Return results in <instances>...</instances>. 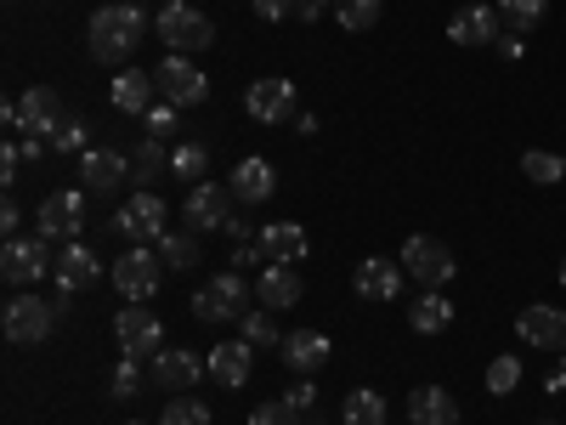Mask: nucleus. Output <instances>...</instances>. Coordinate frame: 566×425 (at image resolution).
<instances>
[{
    "label": "nucleus",
    "instance_id": "obj_18",
    "mask_svg": "<svg viewBox=\"0 0 566 425\" xmlns=\"http://www.w3.org/2000/svg\"><path fill=\"white\" fill-rule=\"evenodd\" d=\"M499 34H504L499 7H459L453 23H448V40H453V45H493Z\"/></svg>",
    "mask_w": 566,
    "mask_h": 425
},
{
    "label": "nucleus",
    "instance_id": "obj_9",
    "mask_svg": "<svg viewBox=\"0 0 566 425\" xmlns=\"http://www.w3.org/2000/svg\"><path fill=\"white\" fill-rule=\"evenodd\" d=\"M159 278H165L159 250L130 245L125 261H114V283H119V296H125V301H154V296H159Z\"/></svg>",
    "mask_w": 566,
    "mask_h": 425
},
{
    "label": "nucleus",
    "instance_id": "obj_25",
    "mask_svg": "<svg viewBox=\"0 0 566 425\" xmlns=\"http://www.w3.org/2000/svg\"><path fill=\"white\" fill-rule=\"evenodd\" d=\"M227 187H232V199H244V205H266L277 194V170L266 159H244L239 170H232Z\"/></svg>",
    "mask_w": 566,
    "mask_h": 425
},
{
    "label": "nucleus",
    "instance_id": "obj_52",
    "mask_svg": "<svg viewBox=\"0 0 566 425\" xmlns=\"http://www.w3.org/2000/svg\"><path fill=\"white\" fill-rule=\"evenodd\" d=\"M538 425H555V419H538Z\"/></svg>",
    "mask_w": 566,
    "mask_h": 425
},
{
    "label": "nucleus",
    "instance_id": "obj_38",
    "mask_svg": "<svg viewBox=\"0 0 566 425\" xmlns=\"http://www.w3.org/2000/svg\"><path fill=\"white\" fill-rule=\"evenodd\" d=\"M239 323H244V341H250V346H283V335L272 329V318H266V312H244Z\"/></svg>",
    "mask_w": 566,
    "mask_h": 425
},
{
    "label": "nucleus",
    "instance_id": "obj_14",
    "mask_svg": "<svg viewBox=\"0 0 566 425\" xmlns=\"http://www.w3.org/2000/svg\"><path fill=\"white\" fill-rule=\"evenodd\" d=\"M244 108H250V120H261V125H290V120H301L290 80H255V85L244 91Z\"/></svg>",
    "mask_w": 566,
    "mask_h": 425
},
{
    "label": "nucleus",
    "instance_id": "obj_11",
    "mask_svg": "<svg viewBox=\"0 0 566 425\" xmlns=\"http://www.w3.org/2000/svg\"><path fill=\"white\" fill-rule=\"evenodd\" d=\"M165 199L159 194H136V199H125V210L114 216V232L119 239H130V245H148V239H165Z\"/></svg>",
    "mask_w": 566,
    "mask_h": 425
},
{
    "label": "nucleus",
    "instance_id": "obj_34",
    "mask_svg": "<svg viewBox=\"0 0 566 425\" xmlns=\"http://www.w3.org/2000/svg\"><path fill=\"white\" fill-rule=\"evenodd\" d=\"M159 261L170 272H187L199 261V239H193V232H165V239H159Z\"/></svg>",
    "mask_w": 566,
    "mask_h": 425
},
{
    "label": "nucleus",
    "instance_id": "obj_48",
    "mask_svg": "<svg viewBox=\"0 0 566 425\" xmlns=\"http://www.w3.org/2000/svg\"><path fill=\"white\" fill-rule=\"evenodd\" d=\"M283 403H290V408H312V403H317V392H312V381H301L295 392H283Z\"/></svg>",
    "mask_w": 566,
    "mask_h": 425
},
{
    "label": "nucleus",
    "instance_id": "obj_49",
    "mask_svg": "<svg viewBox=\"0 0 566 425\" xmlns=\"http://www.w3.org/2000/svg\"><path fill=\"white\" fill-rule=\"evenodd\" d=\"M499 52L504 58H522V34H499Z\"/></svg>",
    "mask_w": 566,
    "mask_h": 425
},
{
    "label": "nucleus",
    "instance_id": "obj_4",
    "mask_svg": "<svg viewBox=\"0 0 566 425\" xmlns=\"http://www.w3.org/2000/svg\"><path fill=\"white\" fill-rule=\"evenodd\" d=\"M154 80H159V97L176 103V108H199V103L210 97L205 69H199V63H187L181 52H165V63L154 69Z\"/></svg>",
    "mask_w": 566,
    "mask_h": 425
},
{
    "label": "nucleus",
    "instance_id": "obj_33",
    "mask_svg": "<svg viewBox=\"0 0 566 425\" xmlns=\"http://www.w3.org/2000/svg\"><path fill=\"white\" fill-rule=\"evenodd\" d=\"M380 0H335V18H340V29L346 34H363V29H374L380 23Z\"/></svg>",
    "mask_w": 566,
    "mask_h": 425
},
{
    "label": "nucleus",
    "instance_id": "obj_45",
    "mask_svg": "<svg viewBox=\"0 0 566 425\" xmlns=\"http://www.w3.org/2000/svg\"><path fill=\"white\" fill-rule=\"evenodd\" d=\"M328 7H335V0H295V23H317Z\"/></svg>",
    "mask_w": 566,
    "mask_h": 425
},
{
    "label": "nucleus",
    "instance_id": "obj_42",
    "mask_svg": "<svg viewBox=\"0 0 566 425\" xmlns=\"http://www.w3.org/2000/svg\"><path fill=\"white\" fill-rule=\"evenodd\" d=\"M255 18H266V23H290V18H295V0H255Z\"/></svg>",
    "mask_w": 566,
    "mask_h": 425
},
{
    "label": "nucleus",
    "instance_id": "obj_27",
    "mask_svg": "<svg viewBox=\"0 0 566 425\" xmlns=\"http://www.w3.org/2000/svg\"><path fill=\"white\" fill-rule=\"evenodd\" d=\"M255 296H261V307L283 312V307H295V301L306 296V283H301V272H295V267H266V272H261V283H255Z\"/></svg>",
    "mask_w": 566,
    "mask_h": 425
},
{
    "label": "nucleus",
    "instance_id": "obj_37",
    "mask_svg": "<svg viewBox=\"0 0 566 425\" xmlns=\"http://www.w3.org/2000/svg\"><path fill=\"white\" fill-rule=\"evenodd\" d=\"M159 425H210V408H205L199 397L176 392V397L165 403V419H159Z\"/></svg>",
    "mask_w": 566,
    "mask_h": 425
},
{
    "label": "nucleus",
    "instance_id": "obj_54",
    "mask_svg": "<svg viewBox=\"0 0 566 425\" xmlns=\"http://www.w3.org/2000/svg\"><path fill=\"white\" fill-rule=\"evenodd\" d=\"M560 159H566V154H560Z\"/></svg>",
    "mask_w": 566,
    "mask_h": 425
},
{
    "label": "nucleus",
    "instance_id": "obj_12",
    "mask_svg": "<svg viewBox=\"0 0 566 425\" xmlns=\"http://www.w3.org/2000/svg\"><path fill=\"white\" fill-rule=\"evenodd\" d=\"M80 221H85V199L80 194H52L34 210V232H40V239H52V245H74Z\"/></svg>",
    "mask_w": 566,
    "mask_h": 425
},
{
    "label": "nucleus",
    "instance_id": "obj_1",
    "mask_svg": "<svg viewBox=\"0 0 566 425\" xmlns=\"http://www.w3.org/2000/svg\"><path fill=\"white\" fill-rule=\"evenodd\" d=\"M142 40H148V18H142V7H97L91 23H85V52L97 63H114V69H130Z\"/></svg>",
    "mask_w": 566,
    "mask_h": 425
},
{
    "label": "nucleus",
    "instance_id": "obj_44",
    "mask_svg": "<svg viewBox=\"0 0 566 425\" xmlns=\"http://www.w3.org/2000/svg\"><path fill=\"white\" fill-rule=\"evenodd\" d=\"M255 261H266V256H261V239H244L239 250H232V272H244V267H255Z\"/></svg>",
    "mask_w": 566,
    "mask_h": 425
},
{
    "label": "nucleus",
    "instance_id": "obj_46",
    "mask_svg": "<svg viewBox=\"0 0 566 425\" xmlns=\"http://www.w3.org/2000/svg\"><path fill=\"white\" fill-rule=\"evenodd\" d=\"M18 165H23V148H18V142H7V148H0V176L18 182Z\"/></svg>",
    "mask_w": 566,
    "mask_h": 425
},
{
    "label": "nucleus",
    "instance_id": "obj_5",
    "mask_svg": "<svg viewBox=\"0 0 566 425\" xmlns=\"http://www.w3.org/2000/svg\"><path fill=\"white\" fill-rule=\"evenodd\" d=\"M402 272L413 283H424V290H442V283L453 278V250L442 239H431V232H413V239L402 245Z\"/></svg>",
    "mask_w": 566,
    "mask_h": 425
},
{
    "label": "nucleus",
    "instance_id": "obj_53",
    "mask_svg": "<svg viewBox=\"0 0 566 425\" xmlns=\"http://www.w3.org/2000/svg\"><path fill=\"white\" fill-rule=\"evenodd\" d=\"M130 425H142V419H130Z\"/></svg>",
    "mask_w": 566,
    "mask_h": 425
},
{
    "label": "nucleus",
    "instance_id": "obj_50",
    "mask_svg": "<svg viewBox=\"0 0 566 425\" xmlns=\"http://www.w3.org/2000/svg\"><path fill=\"white\" fill-rule=\"evenodd\" d=\"M560 283H566V261H560Z\"/></svg>",
    "mask_w": 566,
    "mask_h": 425
},
{
    "label": "nucleus",
    "instance_id": "obj_30",
    "mask_svg": "<svg viewBox=\"0 0 566 425\" xmlns=\"http://www.w3.org/2000/svg\"><path fill=\"white\" fill-rule=\"evenodd\" d=\"M549 18V0H499V23L504 34H533Z\"/></svg>",
    "mask_w": 566,
    "mask_h": 425
},
{
    "label": "nucleus",
    "instance_id": "obj_39",
    "mask_svg": "<svg viewBox=\"0 0 566 425\" xmlns=\"http://www.w3.org/2000/svg\"><path fill=\"white\" fill-rule=\"evenodd\" d=\"M250 425H301V408H290V403H261L255 414H250Z\"/></svg>",
    "mask_w": 566,
    "mask_h": 425
},
{
    "label": "nucleus",
    "instance_id": "obj_2",
    "mask_svg": "<svg viewBox=\"0 0 566 425\" xmlns=\"http://www.w3.org/2000/svg\"><path fill=\"white\" fill-rule=\"evenodd\" d=\"M250 301H255V290L244 283V272H216L193 296V318L199 323H232V318L250 312Z\"/></svg>",
    "mask_w": 566,
    "mask_h": 425
},
{
    "label": "nucleus",
    "instance_id": "obj_36",
    "mask_svg": "<svg viewBox=\"0 0 566 425\" xmlns=\"http://www.w3.org/2000/svg\"><path fill=\"white\" fill-rule=\"evenodd\" d=\"M515 386H522V357H510V352L493 357V363H488V392H493V397H510Z\"/></svg>",
    "mask_w": 566,
    "mask_h": 425
},
{
    "label": "nucleus",
    "instance_id": "obj_51",
    "mask_svg": "<svg viewBox=\"0 0 566 425\" xmlns=\"http://www.w3.org/2000/svg\"><path fill=\"white\" fill-rule=\"evenodd\" d=\"M560 369H566V352H560Z\"/></svg>",
    "mask_w": 566,
    "mask_h": 425
},
{
    "label": "nucleus",
    "instance_id": "obj_47",
    "mask_svg": "<svg viewBox=\"0 0 566 425\" xmlns=\"http://www.w3.org/2000/svg\"><path fill=\"white\" fill-rule=\"evenodd\" d=\"M18 227H23V210H18V199H7V205H0V232L18 239Z\"/></svg>",
    "mask_w": 566,
    "mask_h": 425
},
{
    "label": "nucleus",
    "instance_id": "obj_8",
    "mask_svg": "<svg viewBox=\"0 0 566 425\" xmlns=\"http://www.w3.org/2000/svg\"><path fill=\"white\" fill-rule=\"evenodd\" d=\"M18 114H23V136H40V142H52V136L74 120V108L57 97L52 85H29L23 103H18Z\"/></svg>",
    "mask_w": 566,
    "mask_h": 425
},
{
    "label": "nucleus",
    "instance_id": "obj_15",
    "mask_svg": "<svg viewBox=\"0 0 566 425\" xmlns=\"http://www.w3.org/2000/svg\"><path fill=\"white\" fill-rule=\"evenodd\" d=\"M125 176H130V154H119V148H85L80 154V187L85 194H114Z\"/></svg>",
    "mask_w": 566,
    "mask_h": 425
},
{
    "label": "nucleus",
    "instance_id": "obj_3",
    "mask_svg": "<svg viewBox=\"0 0 566 425\" xmlns=\"http://www.w3.org/2000/svg\"><path fill=\"white\" fill-rule=\"evenodd\" d=\"M159 34H165V52H181V58L216 45V23L199 7H187V0H170V7L159 12Z\"/></svg>",
    "mask_w": 566,
    "mask_h": 425
},
{
    "label": "nucleus",
    "instance_id": "obj_21",
    "mask_svg": "<svg viewBox=\"0 0 566 425\" xmlns=\"http://www.w3.org/2000/svg\"><path fill=\"white\" fill-rule=\"evenodd\" d=\"M205 369H210L216 386H244L250 369H255V352H250V341H221V346L205 357Z\"/></svg>",
    "mask_w": 566,
    "mask_h": 425
},
{
    "label": "nucleus",
    "instance_id": "obj_26",
    "mask_svg": "<svg viewBox=\"0 0 566 425\" xmlns=\"http://www.w3.org/2000/svg\"><path fill=\"white\" fill-rule=\"evenodd\" d=\"M408 425H459V403L442 386H419L408 392Z\"/></svg>",
    "mask_w": 566,
    "mask_h": 425
},
{
    "label": "nucleus",
    "instance_id": "obj_16",
    "mask_svg": "<svg viewBox=\"0 0 566 425\" xmlns=\"http://www.w3.org/2000/svg\"><path fill=\"white\" fill-rule=\"evenodd\" d=\"M187 221L193 232H216L232 221V187H216V182H199L193 194H187Z\"/></svg>",
    "mask_w": 566,
    "mask_h": 425
},
{
    "label": "nucleus",
    "instance_id": "obj_7",
    "mask_svg": "<svg viewBox=\"0 0 566 425\" xmlns=\"http://www.w3.org/2000/svg\"><path fill=\"white\" fill-rule=\"evenodd\" d=\"M57 267V256H52V239H7V250H0V278L12 283V290H23V283H34V278H45Z\"/></svg>",
    "mask_w": 566,
    "mask_h": 425
},
{
    "label": "nucleus",
    "instance_id": "obj_40",
    "mask_svg": "<svg viewBox=\"0 0 566 425\" xmlns=\"http://www.w3.org/2000/svg\"><path fill=\"white\" fill-rule=\"evenodd\" d=\"M142 120H148V136H159V142H165V136L176 131V103H154Z\"/></svg>",
    "mask_w": 566,
    "mask_h": 425
},
{
    "label": "nucleus",
    "instance_id": "obj_6",
    "mask_svg": "<svg viewBox=\"0 0 566 425\" xmlns=\"http://www.w3.org/2000/svg\"><path fill=\"white\" fill-rule=\"evenodd\" d=\"M0 323H7V341H18V346H40V341L57 329V307H52V301H40V296H12L7 312H0Z\"/></svg>",
    "mask_w": 566,
    "mask_h": 425
},
{
    "label": "nucleus",
    "instance_id": "obj_41",
    "mask_svg": "<svg viewBox=\"0 0 566 425\" xmlns=\"http://www.w3.org/2000/svg\"><path fill=\"white\" fill-rule=\"evenodd\" d=\"M52 148H57V154H74V148H85V120H80V114H74V120H69V125L52 136Z\"/></svg>",
    "mask_w": 566,
    "mask_h": 425
},
{
    "label": "nucleus",
    "instance_id": "obj_17",
    "mask_svg": "<svg viewBox=\"0 0 566 425\" xmlns=\"http://www.w3.org/2000/svg\"><path fill=\"white\" fill-rule=\"evenodd\" d=\"M402 283H408V272H402V261H391V256H368V261L357 267V296H363V301H397Z\"/></svg>",
    "mask_w": 566,
    "mask_h": 425
},
{
    "label": "nucleus",
    "instance_id": "obj_43",
    "mask_svg": "<svg viewBox=\"0 0 566 425\" xmlns=\"http://www.w3.org/2000/svg\"><path fill=\"white\" fill-rule=\"evenodd\" d=\"M142 386V374H136V357H125L119 369H114V397H130Z\"/></svg>",
    "mask_w": 566,
    "mask_h": 425
},
{
    "label": "nucleus",
    "instance_id": "obj_32",
    "mask_svg": "<svg viewBox=\"0 0 566 425\" xmlns=\"http://www.w3.org/2000/svg\"><path fill=\"white\" fill-rule=\"evenodd\" d=\"M340 414H346V425H386V397L368 392V386L363 392H346V408Z\"/></svg>",
    "mask_w": 566,
    "mask_h": 425
},
{
    "label": "nucleus",
    "instance_id": "obj_24",
    "mask_svg": "<svg viewBox=\"0 0 566 425\" xmlns=\"http://www.w3.org/2000/svg\"><path fill=\"white\" fill-rule=\"evenodd\" d=\"M108 97H114L119 114H148L154 97H159V80H154V74H142V69H119V80H114Z\"/></svg>",
    "mask_w": 566,
    "mask_h": 425
},
{
    "label": "nucleus",
    "instance_id": "obj_13",
    "mask_svg": "<svg viewBox=\"0 0 566 425\" xmlns=\"http://www.w3.org/2000/svg\"><path fill=\"white\" fill-rule=\"evenodd\" d=\"M515 335H522L533 352H566V312L533 301V307L515 312Z\"/></svg>",
    "mask_w": 566,
    "mask_h": 425
},
{
    "label": "nucleus",
    "instance_id": "obj_28",
    "mask_svg": "<svg viewBox=\"0 0 566 425\" xmlns=\"http://www.w3.org/2000/svg\"><path fill=\"white\" fill-rule=\"evenodd\" d=\"M159 176H170V154H165V142H159V136L136 142V148H130V182L142 187V194H148V187H154Z\"/></svg>",
    "mask_w": 566,
    "mask_h": 425
},
{
    "label": "nucleus",
    "instance_id": "obj_29",
    "mask_svg": "<svg viewBox=\"0 0 566 425\" xmlns=\"http://www.w3.org/2000/svg\"><path fill=\"white\" fill-rule=\"evenodd\" d=\"M408 323L419 329V335H442V329L453 323V307L442 301V290H424V296L408 307Z\"/></svg>",
    "mask_w": 566,
    "mask_h": 425
},
{
    "label": "nucleus",
    "instance_id": "obj_31",
    "mask_svg": "<svg viewBox=\"0 0 566 425\" xmlns=\"http://www.w3.org/2000/svg\"><path fill=\"white\" fill-rule=\"evenodd\" d=\"M205 170H210V148H205V142H181V148H170V176H176V182L199 187Z\"/></svg>",
    "mask_w": 566,
    "mask_h": 425
},
{
    "label": "nucleus",
    "instance_id": "obj_19",
    "mask_svg": "<svg viewBox=\"0 0 566 425\" xmlns=\"http://www.w3.org/2000/svg\"><path fill=\"white\" fill-rule=\"evenodd\" d=\"M205 357H193V352H181V346H170V352H159L154 357V381L165 386V392H193L199 381H205Z\"/></svg>",
    "mask_w": 566,
    "mask_h": 425
},
{
    "label": "nucleus",
    "instance_id": "obj_35",
    "mask_svg": "<svg viewBox=\"0 0 566 425\" xmlns=\"http://www.w3.org/2000/svg\"><path fill=\"white\" fill-rule=\"evenodd\" d=\"M522 170H527L538 187H555V182L566 176V159H560V154H544V148H527V154H522Z\"/></svg>",
    "mask_w": 566,
    "mask_h": 425
},
{
    "label": "nucleus",
    "instance_id": "obj_20",
    "mask_svg": "<svg viewBox=\"0 0 566 425\" xmlns=\"http://www.w3.org/2000/svg\"><path fill=\"white\" fill-rule=\"evenodd\" d=\"M261 256H266L272 267L306 261V227H301V221H272V227H261Z\"/></svg>",
    "mask_w": 566,
    "mask_h": 425
},
{
    "label": "nucleus",
    "instance_id": "obj_22",
    "mask_svg": "<svg viewBox=\"0 0 566 425\" xmlns=\"http://www.w3.org/2000/svg\"><path fill=\"white\" fill-rule=\"evenodd\" d=\"M328 357H335V346H328V335H317V329H295V335H283V363H290L295 374H317Z\"/></svg>",
    "mask_w": 566,
    "mask_h": 425
},
{
    "label": "nucleus",
    "instance_id": "obj_23",
    "mask_svg": "<svg viewBox=\"0 0 566 425\" xmlns=\"http://www.w3.org/2000/svg\"><path fill=\"white\" fill-rule=\"evenodd\" d=\"M52 272H57L63 290L74 296V290H91V283L103 278V261H97V256H91V250L74 239V245H63V250H57V267H52Z\"/></svg>",
    "mask_w": 566,
    "mask_h": 425
},
{
    "label": "nucleus",
    "instance_id": "obj_10",
    "mask_svg": "<svg viewBox=\"0 0 566 425\" xmlns=\"http://www.w3.org/2000/svg\"><path fill=\"white\" fill-rule=\"evenodd\" d=\"M114 335H119V346H125V357H159L165 352V323L148 312V307H119V318H114Z\"/></svg>",
    "mask_w": 566,
    "mask_h": 425
}]
</instances>
